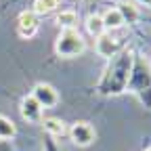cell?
<instances>
[{
  "instance_id": "obj_1",
  "label": "cell",
  "mask_w": 151,
  "mask_h": 151,
  "mask_svg": "<svg viewBox=\"0 0 151 151\" xmlns=\"http://www.w3.org/2000/svg\"><path fill=\"white\" fill-rule=\"evenodd\" d=\"M132 52L130 50H120L118 55H113V59L103 76V80L99 84V90L103 94H120L126 90L130 78H132Z\"/></svg>"
},
{
  "instance_id": "obj_2",
  "label": "cell",
  "mask_w": 151,
  "mask_h": 151,
  "mask_svg": "<svg viewBox=\"0 0 151 151\" xmlns=\"http://www.w3.org/2000/svg\"><path fill=\"white\" fill-rule=\"evenodd\" d=\"M84 50H86V42H84V38L78 34V29H61V34L57 36L55 52L59 57H63V59L80 57Z\"/></svg>"
},
{
  "instance_id": "obj_3",
  "label": "cell",
  "mask_w": 151,
  "mask_h": 151,
  "mask_svg": "<svg viewBox=\"0 0 151 151\" xmlns=\"http://www.w3.org/2000/svg\"><path fill=\"white\" fill-rule=\"evenodd\" d=\"M67 132H69V139L73 141V145H78V147H88L97 139V132L88 122H76V124H71V128Z\"/></svg>"
},
{
  "instance_id": "obj_4",
  "label": "cell",
  "mask_w": 151,
  "mask_h": 151,
  "mask_svg": "<svg viewBox=\"0 0 151 151\" xmlns=\"http://www.w3.org/2000/svg\"><path fill=\"white\" fill-rule=\"evenodd\" d=\"M32 97L38 101V105L44 107V109H50V107L59 105V92H57L50 84H46V82L36 84L34 90H32Z\"/></svg>"
},
{
  "instance_id": "obj_5",
  "label": "cell",
  "mask_w": 151,
  "mask_h": 151,
  "mask_svg": "<svg viewBox=\"0 0 151 151\" xmlns=\"http://www.w3.org/2000/svg\"><path fill=\"white\" fill-rule=\"evenodd\" d=\"M19 111H21V118L29 124H42V107L38 105V101L27 94V97L21 99V105H19Z\"/></svg>"
},
{
  "instance_id": "obj_6",
  "label": "cell",
  "mask_w": 151,
  "mask_h": 151,
  "mask_svg": "<svg viewBox=\"0 0 151 151\" xmlns=\"http://www.w3.org/2000/svg\"><path fill=\"white\" fill-rule=\"evenodd\" d=\"M36 32H38V17L32 11H23L17 17V34L27 40V38L36 36Z\"/></svg>"
},
{
  "instance_id": "obj_7",
  "label": "cell",
  "mask_w": 151,
  "mask_h": 151,
  "mask_svg": "<svg viewBox=\"0 0 151 151\" xmlns=\"http://www.w3.org/2000/svg\"><path fill=\"white\" fill-rule=\"evenodd\" d=\"M101 19H103L105 32H107V29H109V32H113V29H120V27H122V25L126 23L118 6H113V9H107V11H105V13L101 15Z\"/></svg>"
},
{
  "instance_id": "obj_8",
  "label": "cell",
  "mask_w": 151,
  "mask_h": 151,
  "mask_svg": "<svg viewBox=\"0 0 151 151\" xmlns=\"http://www.w3.org/2000/svg\"><path fill=\"white\" fill-rule=\"evenodd\" d=\"M118 48H120V44H118L116 38H111V36H107V34L99 36V42H97L99 55H103V57H113V55H118Z\"/></svg>"
},
{
  "instance_id": "obj_9",
  "label": "cell",
  "mask_w": 151,
  "mask_h": 151,
  "mask_svg": "<svg viewBox=\"0 0 151 151\" xmlns=\"http://www.w3.org/2000/svg\"><path fill=\"white\" fill-rule=\"evenodd\" d=\"M42 126H44V130L48 132V134H52V137H63V134H67V126H65V122L59 120V118H46V120H42Z\"/></svg>"
},
{
  "instance_id": "obj_10",
  "label": "cell",
  "mask_w": 151,
  "mask_h": 151,
  "mask_svg": "<svg viewBox=\"0 0 151 151\" xmlns=\"http://www.w3.org/2000/svg\"><path fill=\"white\" fill-rule=\"evenodd\" d=\"M59 4H61V0H36L32 13L36 17L38 15H48V13H52V11L59 9Z\"/></svg>"
},
{
  "instance_id": "obj_11",
  "label": "cell",
  "mask_w": 151,
  "mask_h": 151,
  "mask_svg": "<svg viewBox=\"0 0 151 151\" xmlns=\"http://www.w3.org/2000/svg\"><path fill=\"white\" fill-rule=\"evenodd\" d=\"M76 23H78L76 11H61L57 15V25L63 27V29H76Z\"/></svg>"
},
{
  "instance_id": "obj_12",
  "label": "cell",
  "mask_w": 151,
  "mask_h": 151,
  "mask_svg": "<svg viewBox=\"0 0 151 151\" xmlns=\"http://www.w3.org/2000/svg\"><path fill=\"white\" fill-rule=\"evenodd\" d=\"M86 29L92 34V36H103L105 34V25H103V19H101V15H90L88 19H86Z\"/></svg>"
},
{
  "instance_id": "obj_13",
  "label": "cell",
  "mask_w": 151,
  "mask_h": 151,
  "mask_svg": "<svg viewBox=\"0 0 151 151\" xmlns=\"http://www.w3.org/2000/svg\"><path fill=\"white\" fill-rule=\"evenodd\" d=\"M17 134V128L13 124V120H9L6 116H0V141L13 139Z\"/></svg>"
},
{
  "instance_id": "obj_14",
  "label": "cell",
  "mask_w": 151,
  "mask_h": 151,
  "mask_svg": "<svg viewBox=\"0 0 151 151\" xmlns=\"http://www.w3.org/2000/svg\"><path fill=\"white\" fill-rule=\"evenodd\" d=\"M145 151H151V147H149V149H145Z\"/></svg>"
}]
</instances>
